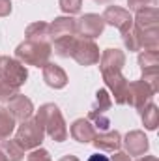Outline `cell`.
<instances>
[{
	"instance_id": "obj_1",
	"label": "cell",
	"mask_w": 159,
	"mask_h": 161,
	"mask_svg": "<svg viewBox=\"0 0 159 161\" xmlns=\"http://www.w3.org/2000/svg\"><path fill=\"white\" fill-rule=\"evenodd\" d=\"M135 38L139 41L140 51H156L159 49V9L146 8L135 13L133 26Z\"/></svg>"
},
{
	"instance_id": "obj_2",
	"label": "cell",
	"mask_w": 159,
	"mask_h": 161,
	"mask_svg": "<svg viewBox=\"0 0 159 161\" xmlns=\"http://www.w3.org/2000/svg\"><path fill=\"white\" fill-rule=\"evenodd\" d=\"M36 120L43 125V131L47 137H51L54 142H64L69 135L68 125L64 120V114L56 103H43L36 111Z\"/></svg>"
},
{
	"instance_id": "obj_3",
	"label": "cell",
	"mask_w": 159,
	"mask_h": 161,
	"mask_svg": "<svg viewBox=\"0 0 159 161\" xmlns=\"http://www.w3.org/2000/svg\"><path fill=\"white\" fill-rule=\"evenodd\" d=\"M51 54H52L51 43H43V41L25 40L15 47V58L25 66L43 68L51 60Z\"/></svg>"
},
{
	"instance_id": "obj_4",
	"label": "cell",
	"mask_w": 159,
	"mask_h": 161,
	"mask_svg": "<svg viewBox=\"0 0 159 161\" xmlns=\"http://www.w3.org/2000/svg\"><path fill=\"white\" fill-rule=\"evenodd\" d=\"M26 79H28V69L25 68V64L6 54L0 56V82L2 84L19 92V88L26 82Z\"/></svg>"
},
{
	"instance_id": "obj_5",
	"label": "cell",
	"mask_w": 159,
	"mask_h": 161,
	"mask_svg": "<svg viewBox=\"0 0 159 161\" xmlns=\"http://www.w3.org/2000/svg\"><path fill=\"white\" fill-rule=\"evenodd\" d=\"M43 139H45L43 125L36 118L23 120L21 125L17 127V131H15V141H17V144L23 150H36V148H40Z\"/></svg>"
},
{
	"instance_id": "obj_6",
	"label": "cell",
	"mask_w": 159,
	"mask_h": 161,
	"mask_svg": "<svg viewBox=\"0 0 159 161\" xmlns=\"http://www.w3.org/2000/svg\"><path fill=\"white\" fill-rule=\"evenodd\" d=\"M139 68L142 71V80L152 86V90L159 92V51H140Z\"/></svg>"
},
{
	"instance_id": "obj_7",
	"label": "cell",
	"mask_w": 159,
	"mask_h": 161,
	"mask_svg": "<svg viewBox=\"0 0 159 161\" xmlns=\"http://www.w3.org/2000/svg\"><path fill=\"white\" fill-rule=\"evenodd\" d=\"M105 30V21L97 13H84L79 19H75V32L77 38L82 40H96L103 34Z\"/></svg>"
},
{
	"instance_id": "obj_8",
	"label": "cell",
	"mask_w": 159,
	"mask_h": 161,
	"mask_svg": "<svg viewBox=\"0 0 159 161\" xmlns=\"http://www.w3.org/2000/svg\"><path fill=\"white\" fill-rule=\"evenodd\" d=\"M156 92L152 90V86L148 82H144L142 79L131 80L127 86V96H125V105L140 111L142 107H146L152 99H154Z\"/></svg>"
},
{
	"instance_id": "obj_9",
	"label": "cell",
	"mask_w": 159,
	"mask_h": 161,
	"mask_svg": "<svg viewBox=\"0 0 159 161\" xmlns=\"http://www.w3.org/2000/svg\"><path fill=\"white\" fill-rule=\"evenodd\" d=\"M99 47L96 45L94 40H82L77 38L75 45H73V53H71V58L80 64V66H96L99 62Z\"/></svg>"
},
{
	"instance_id": "obj_10",
	"label": "cell",
	"mask_w": 159,
	"mask_h": 161,
	"mask_svg": "<svg viewBox=\"0 0 159 161\" xmlns=\"http://www.w3.org/2000/svg\"><path fill=\"white\" fill-rule=\"evenodd\" d=\"M101 17L105 21V25H111V26L118 28L122 34L127 32L133 26V13L129 9H125V8H122V6H116V4L107 6Z\"/></svg>"
},
{
	"instance_id": "obj_11",
	"label": "cell",
	"mask_w": 159,
	"mask_h": 161,
	"mask_svg": "<svg viewBox=\"0 0 159 161\" xmlns=\"http://www.w3.org/2000/svg\"><path fill=\"white\" fill-rule=\"evenodd\" d=\"M122 144H123L125 154H127L129 158H140V156H144V154L150 150V141H148V137L144 135V131H140V129L129 131V133L123 137Z\"/></svg>"
},
{
	"instance_id": "obj_12",
	"label": "cell",
	"mask_w": 159,
	"mask_h": 161,
	"mask_svg": "<svg viewBox=\"0 0 159 161\" xmlns=\"http://www.w3.org/2000/svg\"><path fill=\"white\" fill-rule=\"evenodd\" d=\"M99 69H101V75H107V73H118L123 69L125 66V53L120 51V49H105L99 56Z\"/></svg>"
},
{
	"instance_id": "obj_13",
	"label": "cell",
	"mask_w": 159,
	"mask_h": 161,
	"mask_svg": "<svg viewBox=\"0 0 159 161\" xmlns=\"http://www.w3.org/2000/svg\"><path fill=\"white\" fill-rule=\"evenodd\" d=\"M6 109L13 114L15 120H19V122L28 120L34 114V103H32V99L26 97V96H23V94H19V92L6 101Z\"/></svg>"
},
{
	"instance_id": "obj_14",
	"label": "cell",
	"mask_w": 159,
	"mask_h": 161,
	"mask_svg": "<svg viewBox=\"0 0 159 161\" xmlns=\"http://www.w3.org/2000/svg\"><path fill=\"white\" fill-rule=\"evenodd\" d=\"M105 80V86L107 90H111V97L116 105H125V96H127V86H129V80L122 75V71L118 73H107V75H101Z\"/></svg>"
},
{
	"instance_id": "obj_15",
	"label": "cell",
	"mask_w": 159,
	"mask_h": 161,
	"mask_svg": "<svg viewBox=\"0 0 159 161\" xmlns=\"http://www.w3.org/2000/svg\"><path fill=\"white\" fill-rule=\"evenodd\" d=\"M49 34H51V43L64 40V38L77 36V32H75V19L69 17V15L54 17V21L49 25Z\"/></svg>"
},
{
	"instance_id": "obj_16",
	"label": "cell",
	"mask_w": 159,
	"mask_h": 161,
	"mask_svg": "<svg viewBox=\"0 0 159 161\" xmlns=\"http://www.w3.org/2000/svg\"><path fill=\"white\" fill-rule=\"evenodd\" d=\"M92 144L97 148V150H103V152H118L120 146H122V135L116 129H107V131H97Z\"/></svg>"
},
{
	"instance_id": "obj_17",
	"label": "cell",
	"mask_w": 159,
	"mask_h": 161,
	"mask_svg": "<svg viewBox=\"0 0 159 161\" xmlns=\"http://www.w3.org/2000/svg\"><path fill=\"white\" fill-rule=\"evenodd\" d=\"M43 80L49 88H54V90H62L66 88L68 84V73L58 66V64H52V62H47L43 68Z\"/></svg>"
},
{
	"instance_id": "obj_18",
	"label": "cell",
	"mask_w": 159,
	"mask_h": 161,
	"mask_svg": "<svg viewBox=\"0 0 159 161\" xmlns=\"http://www.w3.org/2000/svg\"><path fill=\"white\" fill-rule=\"evenodd\" d=\"M97 129L92 125V122L88 118H77L69 127V135L73 137V141H77L80 144H90L96 137Z\"/></svg>"
},
{
	"instance_id": "obj_19",
	"label": "cell",
	"mask_w": 159,
	"mask_h": 161,
	"mask_svg": "<svg viewBox=\"0 0 159 161\" xmlns=\"http://www.w3.org/2000/svg\"><path fill=\"white\" fill-rule=\"evenodd\" d=\"M25 36H26V40H32V41H43V43H51L49 23L36 21V23L28 25V26H26V30H25Z\"/></svg>"
},
{
	"instance_id": "obj_20",
	"label": "cell",
	"mask_w": 159,
	"mask_h": 161,
	"mask_svg": "<svg viewBox=\"0 0 159 161\" xmlns=\"http://www.w3.org/2000/svg\"><path fill=\"white\" fill-rule=\"evenodd\" d=\"M139 114H140V120H142V125H144V129H148V131H156L159 125V109L157 105L154 103V101H150L146 107H142L140 111H139Z\"/></svg>"
},
{
	"instance_id": "obj_21",
	"label": "cell",
	"mask_w": 159,
	"mask_h": 161,
	"mask_svg": "<svg viewBox=\"0 0 159 161\" xmlns=\"http://www.w3.org/2000/svg\"><path fill=\"white\" fill-rule=\"evenodd\" d=\"M112 107V97L109 94L107 88H99L96 92V99H94V105L90 109V113L94 114H107V111H111Z\"/></svg>"
},
{
	"instance_id": "obj_22",
	"label": "cell",
	"mask_w": 159,
	"mask_h": 161,
	"mask_svg": "<svg viewBox=\"0 0 159 161\" xmlns=\"http://www.w3.org/2000/svg\"><path fill=\"white\" fill-rule=\"evenodd\" d=\"M0 150H2V154L6 156L8 161H23V158H25V150L17 144L15 139L0 141Z\"/></svg>"
},
{
	"instance_id": "obj_23",
	"label": "cell",
	"mask_w": 159,
	"mask_h": 161,
	"mask_svg": "<svg viewBox=\"0 0 159 161\" xmlns=\"http://www.w3.org/2000/svg\"><path fill=\"white\" fill-rule=\"evenodd\" d=\"M15 125H17V120L13 118V114L0 105V141L9 139L11 133L15 131Z\"/></svg>"
},
{
	"instance_id": "obj_24",
	"label": "cell",
	"mask_w": 159,
	"mask_h": 161,
	"mask_svg": "<svg viewBox=\"0 0 159 161\" xmlns=\"http://www.w3.org/2000/svg\"><path fill=\"white\" fill-rule=\"evenodd\" d=\"M58 6L62 9V13L66 15H77L82 8V0H58Z\"/></svg>"
},
{
	"instance_id": "obj_25",
	"label": "cell",
	"mask_w": 159,
	"mask_h": 161,
	"mask_svg": "<svg viewBox=\"0 0 159 161\" xmlns=\"http://www.w3.org/2000/svg\"><path fill=\"white\" fill-rule=\"evenodd\" d=\"M88 120L92 122V125L97 129V131H107L111 127V120L107 118V114H94V113H88Z\"/></svg>"
},
{
	"instance_id": "obj_26",
	"label": "cell",
	"mask_w": 159,
	"mask_h": 161,
	"mask_svg": "<svg viewBox=\"0 0 159 161\" xmlns=\"http://www.w3.org/2000/svg\"><path fill=\"white\" fill-rule=\"evenodd\" d=\"M127 6H129V11L137 13L146 8H157V0H127Z\"/></svg>"
},
{
	"instance_id": "obj_27",
	"label": "cell",
	"mask_w": 159,
	"mask_h": 161,
	"mask_svg": "<svg viewBox=\"0 0 159 161\" xmlns=\"http://www.w3.org/2000/svg\"><path fill=\"white\" fill-rule=\"evenodd\" d=\"M26 161H52L51 159V154L45 150V148H36V150H32L28 156H26Z\"/></svg>"
},
{
	"instance_id": "obj_28",
	"label": "cell",
	"mask_w": 159,
	"mask_h": 161,
	"mask_svg": "<svg viewBox=\"0 0 159 161\" xmlns=\"http://www.w3.org/2000/svg\"><path fill=\"white\" fill-rule=\"evenodd\" d=\"M13 9L11 0H0V17H8Z\"/></svg>"
},
{
	"instance_id": "obj_29",
	"label": "cell",
	"mask_w": 159,
	"mask_h": 161,
	"mask_svg": "<svg viewBox=\"0 0 159 161\" xmlns=\"http://www.w3.org/2000/svg\"><path fill=\"white\" fill-rule=\"evenodd\" d=\"M15 94H17L15 90H11V88H8L6 84L0 82V101H8V99H9L11 96H15Z\"/></svg>"
},
{
	"instance_id": "obj_30",
	"label": "cell",
	"mask_w": 159,
	"mask_h": 161,
	"mask_svg": "<svg viewBox=\"0 0 159 161\" xmlns=\"http://www.w3.org/2000/svg\"><path fill=\"white\" fill-rule=\"evenodd\" d=\"M111 161H133L125 152H114V156H112V159Z\"/></svg>"
},
{
	"instance_id": "obj_31",
	"label": "cell",
	"mask_w": 159,
	"mask_h": 161,
	"mask_svg": "<svg viewBox=\"0 0 159 161\" xmlns=\"http://www.w3.org/2000/svg\"><path fill=\"white\" fill-rule=\"evenodd\" d=\"M86 161H111V158H107L103 154H94V156H90Z\"/></svg>"
},
{
	"instance_id": "obj_32",
	"label": "cell",
	"mask_w": 159,
	"mask_h": 161,
	"mask_svg": "<svg viewBox=\"0 0 159 161\" xmlns=\"http://www.w3.org/2000/svg\"><path fill=\"white\" fill-rule=\"evenodd\" d=\"M58 161H80L77 156H71V154H68V156H64V158H60Z\"/></svg>"
},
{
	"instance_id": "obj_33",
	"label": "cell",
	"mask_w": 159,
	"mask_h": 161,
	"mask_svg": "<svg viewBox=\"0 0 159 161\" xmlns=\"http://www.w3.org/2000/svg\"><path fill=\"white\" fill-rule=\"evenodd\" d=\"M137 161H159L156 156H140V158H137Z\"/></svg>"
},
{
	"instance_id": "obj_34",
	"label": "cell",
	"mask_w": 159,
	"mask_h": 161,
	"mask_svg": "<svg viewBox=\"0 0 159 161\" xmlns=\"http://www.w3.org/2000/svg\"><path fill=\"white\" fill-rule=\"evenodd\" d=\"M92 2H96V4H109V2H112V0H92Z\"/></svg>"
},
{
	"instance_id": "obj_35",
	"label": "cell",
	"mask_w": 159,
	"mask_h": 161,
	"mask_svg": "<svg viewBox=\"0 0 159 161\" xmlns=\"http://www.w3.org/2000/svg\"><path fill=\"white\" fill-rule=\"evenodd\" d=\"M0 161H8V159H6V156L2 154V150H0Z\"/></svg>"
}]
</instances>
